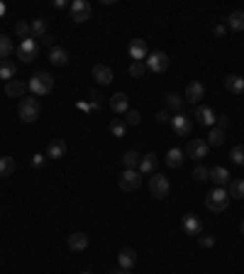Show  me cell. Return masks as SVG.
<instances>
[{"mask_svg": "<svg viewBox=\"0 0 244 274\" xmlns=\"http://www.w3.org/2000/svg\"><path fill=\"white\" fill-rule=\"evenodd\" d=\"M27 88L34 93V98L47 96V93H52V88H54V76L47 73V71H37V73L27 81Z\"/></svg>", "mask_w": 244, "mask_h": 274, "instance_id": "obj_1", "label": "cell"}, {"mask_svg": "<svg viewBox=\"0 0 244 274\" xmlns=\"http://www.w3.org/2000/svg\"><path fill=\"white\" fill-rule=\"evenodd\" d=\"M17 113H20V118H22L25 123H37V120H39V113H42V105H39V101H37L34 96H25V98L20 101V105H17Z\"/></svg>", "mask_w": 244, "mask_h": 274, "instance_id": "obj_2", "label": "cell"}, {"mask_svg": "<svg viewBox=\"0 0 244 274\" xmlns=\"http://www.w3.org/2000/svg\"><path fill=\"white\" fill-rule=\"evenodd\" d=\"M227 206H230L227 189L215 186V189L205 196V208H208V210H213V213H222V210H227Z\"/></svg>", "mask_w": 244, "mask_h": 274, "instance_id": "obj_3", "label": "cell"}, {"mask_svg": "<svg viewBox=\"0 0 244 274\" xmlns=\"http://www.w3.org/2000/svg\"><path fill=\"white\" fill-rule=\"evenodd\" d=\"M169 191H171L169 176H164V174H154V176L149 179V194H152L154 199H166Z\"/></svg>", "mask_w": 244, "mask_h": 274, "instance_id": "obj_4", "label": "cell"}, {"mask_svg": "<svg viewBox=\"0 0 244 274\" xmlns=\"http://www.w3.org/2000/svg\"><path fill=\"white\" fill-rule=\"evenodd\" d=\"M118 184H120L122 191L134 194V191L139 189V184H142V174H139L137 169H124L120 174V179H118Z\"/></svg>", "mask_w": 244, "mask_h": 274, "instance_id": "obj_5", "label": "cell"}, {"mask_svg": "<svg viewBox=\"0 0 244 274\" xmlns=\"http://www.w3.org/2000/svg\"><path fill=\"white\" fill-rule=\"evenodd\" d=\"M15 52H17V59H22V62H34V59L39 57V44H37V39L30 37V39H25Z\"/></svg>", "mask_w": 244, "mask_h": 274, "instance_id": "obj_6", "label": "cell"}, {"mask_svg": "<svg viewBox=\"0 0 244 274\" xmlns=\"http://www.w3.org/2000/svg\"><path fill=\"white\" fill-rule=\"evenodd\" d=\"M171 128H174V133L181 137H188L190 135V130H193V120L185 115V113H176L174 118H171Z\"/></svg>", "mask_w": 244, "mask_h": 274, "instance_id": "obj_7", "label": "cell"}, {"mask_svg": "<svg viewBox=\"0 0 244 274\" xmlns=\"http://www.w3.org/2000/svg\"><path fill=\"white\" fill-rule=\"evenodd\" d=\"M147 68L149 71H154V73H164L166 68H169V57L164 54V52H154V54H149L147 57Z\"/></svg>", "mask_w": 244, "mask_h": 274, "instance_id": "obj_8", "label": "cell"}, {"mask_svg": "<svg viewBox=\"0 0 244 274\" xmlns=\"http://www.w3.org/2000/svg\"><path fill=\"white\" fill-rule=\"evenodd\" d=\"M91 17V2L88 0H73L71 2V20L73 22H86Z\"/></svg>", "mask_w": 244, "mask_h": 274, "instance_id": "obj_9", "label": "cell"}, {"mask_svg": "<svg viewBox=\"0 0 244 274\" xmlns=\"http://www.w3.org/2000/svg\"><path fill=\"white\" fill-rule=\"evenodd\" d=\"M208 149H210V144H208L205 139H190L188 147H185V154H188L190 159L200 162L203 157H208Z\"/></svg>", "mask_w": 244, "mask_h": 274, "instance_id": "obj_10", "label": "cell"}, {"mask_svg": "<svg viewBox=\"0 0 244 274\" xmlns=\"http://www.w3.org/2000/svg\"><path fill=\"white\" fill-rule=\"evenodd\" d=\"M156 167H159V157H156L154 152H149V154H144V157L139 159L137 171H139L142 176H154V174H156Z\"/></svg>", "mask_w": 244, "mask_h": 274, "instance_id": "obj_11", "label": "cell"}, {"mask_svg": "<svg viewBox=\"0 0 244 274\" xmlns=\"http://www.w3.org/2000/svg\"><path fill=\"white\" fill-rule=\"evenodd\" d=\"M208 179H210L215 186H220V189L227 186V184L232 181V179H230V171H227L225 167H213V169L208 171Z\"/></svg>", "mask_w": 244, "mask_h": 274, "instance_id": "obj_12", "label": "cell"}, {"mask_svg": "<svg viewBox=\"0 0 244 274\" xmlns=\"http://www.w3.org/2000/svg\"><path fill=\"white\" fill-rule=\"evenodd\" d=\"M195 120H198L200 125H210V128H215L217 115L213 113V108H208V105H198V108H195Z\"/></svg>", "mask_w": 244, "mask_h": 274, "instance_id": "obj_13", "label": "cell"}, {"mask_svg": "<svg viewBox=\"0 0 244 274\" xmlns=\"http://www.w3.org/2000/svg\"><path fill=\"white\" fill-rule=\"evenodd\" d=\"M88 242H91V238L86 233H71L68 235V250L71 252H83L88 247Z\"/></svg>", "mask_w": 244, "mask_h": 274, "instance_id": "obj_14", "label": "cell"}, {"mask_svg": "<svg viewBox=\"0 0 244 274\" xmlns=\"http://www.w3.org/2000/svg\"><path fill=\"white\" fill-rule=\"evenodd\" d=\"M93 78L100 83V86H110L113 83V68L108 64H95L93 67Z\"/></svg>", "mask_w": 244, "mask_h": 274, "instance_id": "obj_15", "label": "cell"}, {"mask_svg": "<svg viewBox=\"0 0 244 274\" xmlns=\"http://www.w3.org/2000/svg\"><path fill=\"white\" fill-rule=\"evenodd\" d=\"M129 57H132V62H147V42L132 39L129 42Z\"/></svg>", "mask_w": 244, "mask_h": 274, "instance_id": "obj_16", "label": "cell"}, {"mask_svg": "<svg viewBox=\"0 0 244 274\" xmlns=\"http://www.w3.org/2000/svg\"><path fill=\"white\" fill-rule=\"evenodd\" d=\"M118 262H120V270H132L137 265V252L132 247H122L118 252Z\"/></svg>", "mask_w": 244, "mask_h": 274, "instance_id": "obj_17", "label": "cell"}, {"mask_svg": "<svg viewBox=\"0 0 244 274\" xmlns=\"http://www.w3.org/2000/svg\"><path fill=\"white\" fill-rule=\"evenodd\" d=\"M203 96H205V86H203L200 81H190V83L185 86V101H190V103H198Z\"/></svg>", "mask_w": 244, "mask_h": 274, "instance_id": "obj_18", "label": "cell"}, {"mask_svg": "<svg viewBox=\"0 0 244 274\" xmlns=\"http://www.w3.org/2000/svg\"><path fill=\"white\" fill-rule=\"evenodd\" d=\"M225 88H227L230 93L240 96V93H244V78L237 76V73H227V76H225Z\"/></svg>", "mask_w": 244, "mask_h": 274, "instance_id": "obj_19", "label": "cell"}, {"mask_svg": "<svg viewBox=\"0 0 244 274\" xmlns=\"http://www.w3.org/2000/svg\"><path fill=\"white\" fill-rule=\"evenodd\" d=\"M110 108H113V113L124 115V113L129 110V98H127L124 93H115V96L110 98Z\"/></svg>", "mask_w": 244, "mask_h": 274, "instance_id": "obj_20", "label": "cell"}, {"mask_svg": "<svg viewBox=\"0 0 244 274\" xmlns=\"http://www.w3.org/2000/svg\"><path fill=\"white\" fill-rule=\"evenodd\" d=\"M25 91H27V83L25 81H10V83H5V96H10V98H25Z\"/></svg>", "mask_w": 244, "mask_h": 274, "instance_id": "obj_21", "label": "cell"}, {"mask_svg": "<svg viewBox=\"0 0 244 274\" xmlns=\"http://www.w3.org/2000/svg\"><path fill=\"white\" fill-rule=\"evenodd\" d=\"M66 149H68V147H66L63 139H52L49 147H47V157H49V159H61V157L66 154Z\"/></svg>", "mask_w": 244, "mask_h": 274, "instance_id": "obj_22", "label": "cell"}, {"mask_svg": "<svg viewBox=\"0 0 244 274\" xmlns=\"http://www.w3.org/2000/svg\"><path fill=\"white\" fill-rule=\"evenodd\" d=\"M139 159H142V154H139L137 149H127V152L122 154V167H124V169H137V167H139Z\"/></svg>", "mask_w": 244, "mask_h": 274, "instance_id": "obj_23", "label": "cell"}, {"mask_svg": "<svg viewBox=\"0 0 244 274\" xmlns=\"http://www.w3.org/2000/svg\"><path fill=\"white\" fill-rule=\"evenodd\" d=\"M49 62H52V64H57V67H66V64H68V52H66V49H61V47L49 49Z\"/></svg>", "mask_w": 244, "mask_h": 274, "instance_id": "obj_24", "label": "cell"}, {"mask_svg": "<svg viewBox=\"0 0 244 274\" xmlns=\"http://www.w3.org/2000/svg\"><path fill=\"white\" fill-rule=\"evenodd\" d=\"M183 230H185L188 235H200V220H198L193 213H188V215L183 218Z\"/></svg>", "mask_w": 244, "mask_h": 274, "instance_id": "obj_25", "label": "cell"}, {"mask_svg": "<svg viewBox=\"0 0 244 274\" xmlns=\"http://www.w3.org/2000/svg\"><path fill=\"white\" fill-rule=\"evenodd\" d=\"M183 159H185V154H183L179 147L169 149V154H166V164H169L171 169H179V167H183Z\"/></svg>", "mask_w": 244, "mask_h": 274, "instance_id": "obj_26", "label": "cell"}, {"mask_svg": "<svg viewBox=\"0 0 244 274\" xmlns=\"http://www.w3.org/2000/svg\"><path fill=\"white\" fill-rule=\"evenodd\" d=\"M15 159L12 157H0V179H7L15 174Z\"/></svg>", "mask_w": 244, "mask_h": 274, "instance_id": "obj_27", "label": "cell"}, {"mask_svg": "<svg viewBox=\"0 0 244 274\" xmlns=\"http://www.w3.org/2000/svg\"><path fill=\"white\" fill-rule=\"evenodd\" d=\"M227 196L230 199H244V181L242 179H232L227 184Z\"/></svg>", "mask_w": 244, "mask_h": 274, "instance_id": "obj_28", "label": "cell"}, {"mask_svg": "<svg viewBox=\"0 0 244 274\" xmlns=\"http://www.w3.org/2000/svg\"><path fill=\"white\" fill-rule=\"evenodd\" d=\"M227 25H230V30L242 32L244 30V10H235V12L227 17Z\"/></svg>", "mask_w": 244, "mask_h": 274, "instance_id": "obj_29", "label": "cell"}, {"mask_svg": "<svg viewBox=\"0 0 244 274\" xmlns=\"http://www.w3.org/2000/svg\"><path fill=\"white\" fill-rule=\"evenodd\" d=\"M205 142H208L210 147H222V144H225V130H220V128H213Z\"/></svg>", "mask_w": 244, "mask_h": 274, "instance_id": "obj_30", "label": "cell"}, {"mask_svg": "<svg viewBox=\"0 0 244 274\" xmlns=\"http://www.w3.org/2000/svg\"><path fill=\"white\" fill-rule=\"evenodd\" d=\"M42 37H47V20H34L32 22V39H42Z\"/></svg>", "mask_w": 244, "mask_h": 274, "instance_id": "obj_31", "label": "cell"}, {"mask_svg": "<svg viewBox=\"0 0 244 274\" xmlns=\"http://www.w3.org/2000/svg\"><path fill=\"white\" fill-rule=\"evenodd\" d=\"M15 52V47H12V42L5 37V34H0V62H7V57Z\"/></svg>", "mask_w": 244, "mask_h": 274, "instance_id": "obj_32", "label": "cell"}, {"mask_svg": "<svg viewBox=\"0 0 244 274\" xmlns=\"http://www.w3.org/2000/svg\"><path fill=\"white\" fill-rule=\"evenodd\" d=\"M15 73H17V67H15L12 62H0V78H5V81L10 83Z\"/></svg>", "mask_w": 244, "mask_h": 274, "instance_id": "obj_33", "label": "cell"}, {"mask_svg": "<svg viewBox=\"0 0 244 274\" xmlns=\"http://www.w3.org/2000/svg\"><path fill=\"white\" fill-rule=\"evenodd\" d=\"M166 105H169L171 110L183 113V98L179 96V93H166Z\"/></svg>", "mask_w": 244, "mask_h": 274, "instance_id": "obj_34", "label": "cell"}, {"mask_svg": "<svg viewBox=\"0 0 244 274\" xmlns=\"http://www.w3.org/2000/svg\"><path fill=\"white\" fill-rule=\"evenodd\" d=\"M15 34L25 42V39H30L32 37V25H27V22H17L15 25Z\"/></svg>", "mask_w": 244, "mask_h": 274, "instance_id": "obj_35", "label": "cell"}, {"mask_svg": "<svg viewBox=\"0 0 244 274\" xmlns=\"http://www.w3.org/2000/svg\"><path fill=\"white\" fill-rule=\"evenodd\" d=\"M110 133L115 137H124V133H127V123L120 120V118H115V120L110 123Z\"/></svg>", "mask_w": 244, "mask_h": 274, "instance_id": "obj_36", "label": "cell"}, {"mask_svg": "<svg viewBox=\"0 0 244 274\" xmlns=\"http://www.w3.org/2000/svg\"><path fill=\"white\" fill-rule=\"evenodd\" d=\"M144 71H147V64H144V62H132V64H129V76H132V78H142Z\"/></svg>", "mask_w": 244, "mask_h": 274, "instance_id": "obj_37", "label": "cell"}, {"mask_svg": "<svg viewBox=\"0 0 244 274\" xmlns=\"http://www.w3.org/2000/svg\"><path fill=\"white\" fill-rule=\"evenodd\" d=\"M230 157H232V162H235V164H240V167H244V144H240V147H235V149L230 152Z\"/></svg>", "mask_w": 244, "mask_h": 274, "instance_id": "obj_38", "label": "cell"}, {"mask_svg": "<svg viewBox=\"0 0 244 274\" xmlns=\"http://www.w3.org/2000/svg\"><path fill=\"white\" fill-rule=\"evenodd\" d=\"M124 123H127V125H139V123H142V115H139L137 110L129 108V110L124 113Z\"/></svg>", "mask_w": 244, "mask_h": 274, "instance_id": "obj_39", "label": "cell"}, {"mask_svg": "<svg viewBox=\"0 0 244 274\" xmlns=\"http://www.w3.org/2000/svg\"><path fill=\"white\" fill-rule=\"evenodd\" d=\"M208 171H210L208 167H203V164H198V167L193 169V179H195V181H208Z\"/></svg>", "mask_w": 244, "mask_h": 274, "instance_id": "obj_40", "label": "cell"}, {"mask_svg": "<svg viewBox=\"0 0 244 274\" xmlns=\"http://www.w3.org/2000/svg\"><path fill=\"white\" fill-rule=\"evenodd\" d=\"M198 242H200V247H215V235L200 233V235H198Z\"/></svg>", "mask_w": 244, "mask_h": 274, "instance_id": "obj_41", "label": "cell"}, {"mask_svg": "<svg viewBox=\"0 0 244 274\" xmlns=\"http://www.w3.org/2000/svg\"><path fill=\"white\" fill-rule=\"evenodd\" d=\"M215 128H220V130H227V128H230V118H227V115H217V123H215Z\"/></svg>", "mask_w": 244, "mask_h": 274, "instance_id": "obj_42", "label": "cell"}, {"mask_svg": "<svg viewBox=\"0 0 244 274\" xmlns=\"http://www.w3.org/2000/svg\"><path fill=\"white\" fill-rule=\"evenodd\" d=\"M156 120H159V123H171V113H169V110H159V113H156Z\"/></svg>", "mask_w": 244, "mask_h": 274, "instance_id": "obj_43", "label": "cell"}, {"mask_svg": "<svg viewBox=\"0 0 244 274\" xmlns=\"http://www.w3.org/2000/svg\"><path fill=\"white\" fill-rule=\"evenodd\" d=\"M42 44H44V47H49V49H54V37H52V34L42 37Z\"/></svg>", "mask_w": 244, "mask_h": 274, "instance_id": "obj_44", "label": "cell"}, {"mask_svg": "<svg viewBox=\"0 0 244 274\" xmlns=\"http://www.w3.org/2000/svg\"><path fill=\"white\" fill-rule=\"evenodd\" d=\"M225 32H227L225 25H217V27H215V37H225Z\"/></svg>", "mask_w": 244, "mask_h": 274, "instance_id": "obj_45", "label": "cell"}, {"mask_svg": "<svg viewBox=\"0 0 244 274\" xmlns=\"http://www.w3.org/2000/svg\"><path fill=\"white\" fill-rule=\"evenodd\" d=\"M42 162H44V154H34V157H32V164H34V167H42Z\"/></svg>", "mask_w": 244, "mask_h": 274, "instance_id": "obj_46", "label": "cell"}, {"mask_svg": "<svg viewBox=\"0 0 244 274\" xmlns=\"http://www.w3.org/2000/svg\"><path fill=\"white\" fill-rule=\"evenodd\" d=\"M78 108H81L83 113H91V103H86V101H81V103H78Z\"/></svg>", "mask_w": 244, "mask_h": 274, "instance_id": "obj_47", "label": "cell"}, {"mask_svg": "<svg viewBox=\"0 0 244 274\" xmlns=\"http://www.w3.org/2000/svg\"><path fill=\"white\" fill-rule=\"evenodd\" d=\"M108 274H132V270H113V272H108Z\"/></svg>", "mask_w": 244, "mask_h": 274, "instance_id": "obj_48", "label": "cell"}, {"mask_svg": "<svg viewBox=\"0 0 244 274\" xmlns=\"http://www.w3.org/2000/svg\"><path fill=\"white\" fill-rule=\"evenodd\" d=\"M54 7H59V10H61V7H66V0H57V2H54Z\"/></svg>", "mask_w": 244, "mask_h": 274, "instance_id": "obj_49", "label": "cell"}, {"mask_svg": "<svg viewBox=\"0 0 244 274\" xmlns=\"http://www.w3.org/2000/svg\"><path fill=\"white\" fill-rule=\"evenodd\" d=\"M5 12H7V7H5V5L0 2V15H5Z\"/></svg>", "mask_w": 244, "mask_h": 274, "instance_id": "obj_50", "label": "cell"}, {"mask_svg": "<svg viewBox=\"0 0 244 274\" xmlns=\"http://www.w3.org/2000/svg\"><path fill=\"white\" fill-rule=\"evenodd\" d=\"M240 233H242V235H244V220H242V223H240Z\"/></svg>", "mask_w": 244, "mask_h": 274, "instance_id": "obj_51", "label": "cell"}, {"mask_svg": "<svg viewBox=\"0 0 244 274\" xmlns=\"http://www.w3.org/2000/svg\"><path fill=\"white\" fill-rule=\"evenodd\" d=\"M83 274H91V272H83Z\"/></svg>", "mask_w": 244, "mask_h": 274, "instance_id": "obj_52", "label": "cell"}]
</instances>
